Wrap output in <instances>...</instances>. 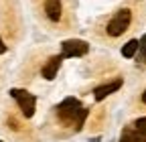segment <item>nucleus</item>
I'll use <instances>...</instances> for the list:
<instances>
[{
    "mask_svg": "<svg viewBox=\"0 0 146 142\" xmlns=\"http://www.w3.org/2000/svg\"><path fill=\"white\" fill-rule=\"evenodd\" d=\"M2 53H6V45L2 43V39H0V55H2Z\"/></svg>",
    "mask_w": 146,
    "mask_h": 142,
    "instance_id": "12",
    "label": "nucleus"
},
{
    "mask_svg": "<svg viewBox=\"0 0 146 142\" xmlns=\"http://www.w3.org/2000/svg\"><path fill=\"white\" fill-rule=\"evenodd\" d=\"M120 87H122V79H116V81H110V83H104V85L96 87V92H94V96H96V100L100 102V100L108 98L110 94H116V92L120 90Z\"/></svg>",
    "mask_w": 146,
    "mask_h": 142,
    "instance_id": "5",
    "label": "nucleus"
},
{
    "mask_svg": "<svg viewBox=\"0 0 146 142\" xmlns=\"http://www.w3.org/2000/svg\"><path fill=\"white\" fill-rule=\"evenodd\" d=\"M130 21H132V12L128 8L118 10L116 16L108 25V35H110V37H120V35H124L128 31V27H130Z\"/></svg>",
    "mask_w": 146,
    "mask_h": 142,
    "instance_id": "2",
    "label": "nucleus"
},
{
    "mask_svg": "<svg viewBox=\"0 0 146 142\" xmlns=\"http://www.w3.org/2000/svg\"><path fill=\"white\" fill-rule=\"evenodd\" d=\"M136 51H138V41L132 39V41H128V43L122 47V55H124L126 59H132V57L136 55Z\"/></svg>",
    "mask_w": 146,
    "mask_h": 142,
    "instance_id": "9",
    "label": "nucleus"
},
{
    "mask_svg": "<svg viewBox=\"0 0 146 142\" xmlns=\"http://www.w3.org/2000/svg\"><path fill=\"white\" fill-rule=\"evenodd\" d=\"M61 61H63V55L51 57V59H49V63L43 67V77H45V79H53L55 75H57L59 67H61Z\"/></svg>",
    "mask_w": 146,
    "mask_h": 142,
    "instance_id": "7",
    "label": "nucleus"
},
{
    "mask_svg": "<svg viewBox=\"0 0 146 142\" xmlns=\"http://www.w3.org/2000/svg\"><path fill=\"white\" fill-rule=\"evenodd\" d=\"M142 102H144V104H146V92H144V94H142Z\"/></svg>",
    "mask_w": 146,
    "mask_h": 142,
    "instance_id": "13",
    "label": "nucleus"
},
{
    "mask_svg": "<svg viewBox=\"0 0 146 142\" xmlns=\"http://www.w3.org/2000/svg\"><path fill=\"white\" fill-rule=\"evenodd\" d=\"M45 12H47V19L57 23L61 19V12H63V6H61V0H45Z\"/></svg>",
    "mask_w": 146,
    "mask_h": 142,
    "instance_id": "6",
    "label": "nucleus"
},
{
    "mask_svg": "<svg viewBox=\"0 0 146 142\" xmlns=\"http://www.w3.org/2000/svg\"><path fill=\"white\" fill-rule=\"evenodd\" d=\"M134 128H138V130H144V132H146V116H144V118H138V120L134 122Z\"/></svg>",
    "mask_w": 146,
    "mask_h": 142,
    "instance_id": "10",
    "label": "nucleus"
},
{
    "mask_svg": "<svg viewBox=\"0 0 146 142\" xmlns=\"http://www.w3.org/2000/svg\"><path fill=\"white\" fill-rule=\"evenodd\" d=\"M10 96L18 102V106H21V110L27 118H33L35 116V108H36V98L33 94H29L27 90H12Z\"/></svg>",
    "mask_w": 146,
    "mask_h": 142,
    "instance_id": "3",
    "label": "nucleus"
},
{
    "mask_svg": "<svg viewBox=\"0 0 146 142\" xmlns=\"http://www.w3.org/2000/svg\"><path fill=\"white\" fill-rule=\"evenodd\" d=\"M89 51V45L85 41H79V39H69L61 45V55L63 57H81Z\"/></svg>",
    "mask_w": 146,
    "mask_h": 142,
    "instance_id": "4",
    "label": "nucleus"
},
{
    "mask_svg": "<svg viewBox=\"0 0 146 142\" xmlns=\"http://www.w3.org/2000/svg\"><path fill=\"white\" fill-rule=\"evenodd\" d=\"M122 142H146V132L138 128H128L122 134Z\"/></svg>",
    "mask_w": 146,
    "mask_h": 142,
    "instance_id": "8",
    "label": "nucleus"
},
{
    "mask_svg": "<svg viewBox=\"0 0 146 142\" xmlns=\"http://www.w3.org/2000/svg\"><path fill=\"white\" fill-rule=\"evenodd\" d=\"M138 49H142V51L146 49V35H144V37H142L140 41H138Z\"/></svg>",
    "mask_w": 146,
    "mask_h": 142,
    "instance_id": "11",
    "label": "nucleus"
},
{
    "mask_svg": "<svg viewBox=\"0 0 146 142\" xmlns=\"http://www.w3.org/2000/svg\"><path fill=\"white\" fill-rule=\"evenodd\" d=\"M57 114L63 122H73L75 124V128H81L83 122L87 118V110L79 104V100L75 98H67L63 100L59 106H57Z\"/></svg>",
    "mask_w": 146,
    "mask_h": 142,
    "instance_id": "1",
    "label": "nucleus"
},
{
    "mask_svg": "<svg viewBox=\"0 0 146 142\" xmlns=\"http://www.w3.org/2000/svg\"><path fill=\"white\" fill-rule=\"evenodd\" d=\"M144 63H146V49H144Z\"/></svg>",
    "mask_w": 146,
    "mask_h": 142,
    "instance_id": "14",
    "label": "nucleus"
}]
</instances>
